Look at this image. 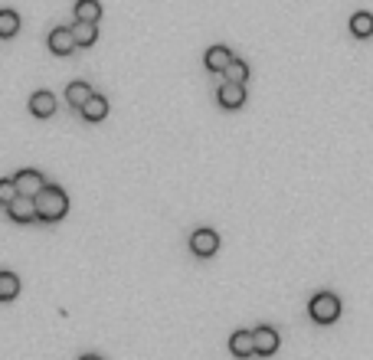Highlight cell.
<instances>
[{
    "label": "cell",
    "instance_id": "52a82bcc",
    "mask_svg": "<svg viewBox=\"0 0 373 360\" xmlns=\"http://www.w3.org/2000/svg\"><path fill=\"white\" fill-rule=\"evenodd\" d=\"M7 216L13 220V223H33L36 220V200L20 193V197L7 206Z\"/></svg>",
    "mask_w": 373,
    "mask_h": 360
},
{
    "label": "cell",
    "instance_id": "8fae6325",
    "mask_svg": "<svg viewBox=\"0 0 373 360\" xmlns=\"http://www.w3.org/2000/svg\"><path fill=\"white\" fill-rule=\"evenodd\" d=\"M30 112H33L36 118H52V115H56V95L36 92L33 99H30Z\"/></svg>",
    "mask_w": 373,
    "mask_h": 360
},
{
    "label": "cell",
    "instance_id": "7a4b0ae2",
    "mask_svg": "<svg viewBox=\"0 0 373 360\" xmlns=\"http://www.w3.org/2000/svg\"><path fill=\"white\" fill-rule=\"evenodd\" d=\"M308 315L318 321V325H334L340 317V298L334 292H318L308 305Z\"/></svg>",
    "mask_w": 373,
    "mask_h": 360
},
{
    "label": "cell",
    "instance_id": "e0dca14e",
    "mask_svg": "<svg viewBox=\"0 0 373 360\" xmlns=\"http://www.w3.org/2000/svg\"><path fill=\"white\" fill-rule=\"evenodd\" d=\"M20 33V13L17 10H0V40Z\"/></svg>",
    "mask_w": 373,
    "mask_h": 360
},
{
    "label": "cell",
    "instance_id": "6da1fadb",
    "mask_svg": "<svg viewBox=\"0 0 373 360\" xmlns=\"http://www.w3.org/2000/svg\"><path fill=\"white\" fill-rule=\"evenodd\" d=\"M36 220H43V223H60L62 216L69 213V197L62 187H46L36 193Z\"/></svg>",
    "mask_w": 373,
    "mask_h": 360
},
{
    "label": "cell",
    "instance_id": "44dd1931",
    "mask_svg": "<svg viewBox=\"0 0 373 360\" xmlns=\"http://www.w3.org/2000/svg\"><path fill=\"white\" fill-rule=\"evenodd\" d=\"M79 360H102V357H95V354H85V357H79Z\"/></svg>",
    "mask_w": 373,
    "mask_h": 360
},
{
    "label": "cell",
    "instance_id": "5bb4252c",
    "mask_svg": "<svg viewBox=\"0 0 373 360\" xmlns=\"http://www.w3.org/2000/svg\"><path fill=\"white\" fill-rule=\"evenodd\" d=\"M350 33H354L357 40H370L373 36V13H367V10L354 13V17H350Z\"/></svg>",
    "mask_w": 373,
    "mask_h": 360
},
{
    "label": "cell",
    "instance_id": "d6986e66",
    "mask_svg": "<svg viewBox=\"0 0 373 360\" xmlns=\"http://www.w3.org/2000/svg\"><path fill=\"white\" fill-rule=\"evenodd\" d=\"M223 76H226V82H243V86H246V79H249V66L243 60H233L226 66V72H223Z\"/></svg>",
    "mask_w": 373,
    "mask_h": 360
},
{
    "label": "cell",
    "instance_id": "9c48e42d",
    "mask_svg": "<svg viewBox=\"0 0 373 360\" xmlns=\"http://www.w3.org/2000/svg\"><path fill=\"white\" fill-rule=\"evenodd\" d=\"M229 351H233V357H239V360L252 357V354H255V337H252V331H236V334L229 337Z\"/></svg>",
    "mask_w": 373,
    "mask_h": 360
},
{
    "label": "cell",
    "instance_id": "30bf717a",
    "mask_svg": "<svg viewBox=\"0 0 373 360\" xmlns=\"http://www.w3.org/2000/svg\"><path fill=\"white\" fill-rule=\"evenodd\" d=\"M233 60H236V56H233L226 46H210V50H206V56H204V62H206V69H210V72H226V66Z\"/></svg>",
    "mask_w": 373,
    "mask_h": 360
},
{
    "label": "cell",
    "instance_id": "ba28073f",
    "mask_svg": "<svg viewBox=\"0 0 373 360\" xmlns=\"http://www.w3.org/2000/svg\"><path fill=\"white\" fill-rule=\"evenodd\" d=\"M252 337H255V354H259V357H272V354L279 351V344H282L275 327H255Z\"/></svg>",
    "mask_w": 373,
    "mask_h": 360
},
{
    "label": "cell",
    "instance_id": "9a60e30c",
    "mask_svg": "<svg viewBox=\"0 0 373 360\" xmlns=\"http://www.w3.org/2000/svg\"><path fill=\"white\" fill-rule=\"evenodd\" d=\"M76 20H82V23H99V20H102V4H99V0H79Z\"/></svg>",
    "mask_w": 373,
    "mask_h": 360
},
{
    "label": "cell",
    "instance_id": "4fadbf2b",
    "mask_svg": "<svg viewBox=\"0 0 373 360\" xmlns=\"http://www.w3.org/2000/svg\"><path fill=\"white\" fill-rule=\"evenodd\" d=\"M92 86L89 82H69V89H66V102L72 105V108H82L89 99H92Z\"/></svg>",
    "mask_w": 373,
    "mask_h": 360
},
{
    "label": "cell",
    "instance_id": "3957f363",
    "mask_svg": "<svg viewBox=\"0 0 373 360\" xmlns=\"http://www.w3.org/2000/svg\"><path fill=\"white\" fill-rule=\"evenodd\" d=\"M190 249H194V256L210 259V256H216V249H220V236L213 230H196L194 236H190Z\"/></svg>",
    "mask_w": 373,
    "mask_h": 360
},
{
    "label": "cell",
    "instance_id": "ac0fdd59",
    "mask_svg": "<svg viewBox=\"0 0 373 360\" xmlns=\"http://www.w3.org/2000/svg\"><path fill=\"white\" fill-rule=\"evenodd\" d=\"M72 33H76V46H95V40H99V30H95V23H82V20H76V26H72Z\"/></svg>",
    "mask_w": 373,
    "mask_h": 360
},
{
    "label": "cell",
    "instance_id": "2e32d148",
    "mask_svg": "<svg viewBox=\"0 0 373 360\" xmlns=\"http://www.w3.org/2000/svg\"><path fill=\"white\" fill-rule=\"evenodd\" d=\"M17 295H20V275L0 272V301H13Z\"/></svg>",
    "mask_w": 373,
    "mask_h": 360
},
{
    "label": "cell",
    "instance_id": "277c9868",
    "mask_svg": "<svg viewBox=\"0 0 373 360\" xmlns=\"http://www.w3.org/2000/svg\"><path fill=\"white\" fill-rule=\"evenodd\" d=\"M216 102H220L223 108H243V105H246V86H243V82H223V86L216 89Z\"/></svg>",
    "mask_w": 373,
    "mask_h": 360
},
{
    "label": "cell",
    "instance_id": "ffe728a7",
    "mask_svg": "<svg viewBox=\"0 0 373 360\" xmlns=\"http://www.w3.org/2000/svg\"><path fill=\"white\" fill-rule=\"evenodd\" d=\"M17 197H20V193H17V184H13V177L0 180V206H10Z\"/></svg>",
    "mask_w": 373,
    "mask_h": 360
},
{
    "label": "cell",
    "instance_id": "8992f818",
    "mask_svg": "<svg viewBox=\"0 0 373 360\" xmlns=\"http://www.w3.org/2000/svg\"><path fill=\"white\" fill-rule=\"evenodd\" d=\"M50 52L52 56H69V52H76V33H72V26H56L50 33Z\"/></svg>",
    "mask_w": 373,
    "mask_h": 360
},
{
    "label": "cell",
    "instance_id": "7c38bea8",
    "mask_svg": "<svg viewBox=\"0 0 373 360\" xmlns=\"http://www.w3.org/2000/svg\"><path fill=\"white\" fill-rule=\"evenodd\" d=\"M79 112H82L85 121H105V115H108V99H105V95H92Z\"/></svg>",
    "mask_w": 373,
    "mask_h": 360
},
{
    "label": "cell",
    "instance_id": "5b68a950",
    "mask_svg": "<svg viewBox=\"0 0 373 360\" xmlns=\"http://www.w3.org/2000/svg\"><path fill=\"white\" fill-rule=\"evenodd\" d=\"M13 184H17V193H23V197H36L43 187H46V177H43L40 171H17L13 174Z\"/></svg>",
    "mask_w": 373,
    "mask_h": 360
}]
</instances>
